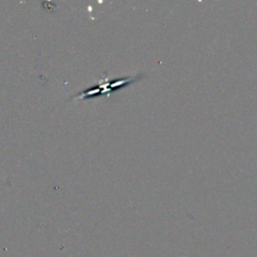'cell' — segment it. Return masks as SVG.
I'll list each match as a JSON object with an SVG mask.
<instances>
[{"label":"cell","instance_id":"cell-1","mask_svg":"<svg viewBox=\"0 0 257 257\" xmlns=\"http://www.w3.org/2000/svg\"><path fill=\"white\" fill-rule=\"evenodd\" d=\"M144 75L143 74H139V73H135L132 76H125V77H121V78H116V79H112L107 83L104 84H99L93 87H89L88 89L84 90L81 92V97H91V95H98V94H103L105 92H110L113 91L115 89L121 88L123 86H126L131 83H133L134 81L139 80L140 78H142Z\"/></svg>","mask_w":257,"mask_h":257}]
</instances>
